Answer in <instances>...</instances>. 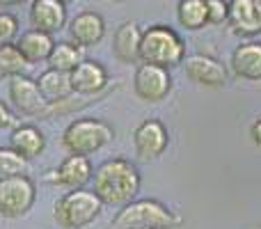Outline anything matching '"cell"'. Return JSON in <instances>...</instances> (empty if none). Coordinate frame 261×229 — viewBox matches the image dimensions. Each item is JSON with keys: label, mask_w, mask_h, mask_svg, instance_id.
<instances>
[{"label": "cell", "mask_w": 261, "mask_h": 229, "mask_svg": "<svg viewBox=\"0 0 261 229\" xmlns=\"http://www.w3.org/2000/svg\"><path fill=\"white\" fill-rule=\"evenodd\" d=\"M94 193L99 199L110 207H126L130 204L140 193L142 186V176L135 163H130L124 156L108 158L94 170Z\"/></svg>", "instance_id": "1"}, {"label": "cell", "mask_w": 261, "mask_h": 229, "mask_svg": "<svg viewBox=\"0 0 261 229\" xmlns=\"http://www.w3.org/2000/svg\"><path fill=\"white\" fill-rule=\"evenodd\" d=\"M186 60V41L174 28L165 23H156L142 30L140 41V62L156 64L163 69L181 67Z\"/></svg>", "instance_id": "2"}, {"label": "cell", "mask_w": 261, "mask_h": 229, "mask_svg": "<svg viewBox=\"0 0 261 229\" xmlns=\"http://www.w3.org/2000/svg\"><path fill=\"white\" fill-rule=\"evenodd\" d=\"M115 129L103 119L96 117H78V119L69 121V126L62 133V147L69 154L76 156H87L101 151L108 142H113Z\"/></svg>", "instance_id": "3"}, {"label": "cell", "mask_w": 261, "mask_h": 229, "mask_svg": "<svg viewBox=\"0 0 261 229\" xmlns=\"http://www.w3.org/2000/svg\"><path fill=\"white\" fill-rule=\"evenodd\" d=\"M184 222L179 213L167 209L158 199H133L130 204L122 207L115 216L113 229H135V227H151V229H174Z\"/></svg>", "instance_id": "4"}, {"label": "cell", "mask_w": 261, "mask_h": 229, "mask_svg": "<svg viewBox=\"0 0 261 229\" xmlns=\"http://www.w3.org/2000/svg\"><path fill=\"white\" fill-rule=\"evenodd\" d=\"M103 211V202L94 190H67L55 202V222L62 229H83L96 220Z\"/></svg>", "instance_id": "5"}, {"label": "cell", "mask_w": 261, "mask_h": 229, "mask_svg": "<svg viewBox=\"0 0 261 229\" xmlns=\"http://www.w3.org/2000/svg\"><path fill=\"white\" fill-rule=\"evenodd\" d=\"M37 186L28 174L7 176L0 181V216L21 218L35 207Z\"/></svg>", "instance_id": "6"}, {"label": "cell", "mask_w": 261, "mask_h": 229, "mask_svg": "<svg viewBox=\"0 0 261 229\" xmlns=\"http://www.w3.org/2000/svg\"><path fill=\"white\" fill-rule=\"evenodd\" d=\"M133 92L144 104H161L172 92L170 69L140 62L133 73Z\"/></svg>", "instance_id": "7"}, {"label": "cell", "mask_w": 261, "mask_h": 229, "mask_svg": "<svg viewBox=\"0 0 261 229\" xmlns=\"http://www.w3.org/2000/svg\"><path fill=\"white\" fill-rule=\"evenodd\" d=\"M133 147H135V156L144 163L161 158L170 147L167 126L156 117L140 121L138 129L133 131Z\"/></svg>", "instance_id": "8"}, {"label": "cell", "mask_w": 261, "mask_h": 229, "mask_svg": "<svg viewBox=\"0 0 261 229\" xmlns=\"http://www.w3.org/2000/svg\"><path fill=\"white\" fill-rule=\"evenodd\" d=\"M181 67H184V71H186V78L199 87L220 90V87H225L227 83H229V71H227V67L220 60L211 58V55H202V53L186 55Z\"/></svg>", "instance_id": "9"}, {"label": "cell", "mask_w": 261, "mask_h": 229, "mask_svg": "<svg viewBox=\"0 0 261 229\" xmlns=\"http://www.w3.org/2000/svg\"><path fill=\"white\" fill-rule=\"evenodd\" d=\"M9 101L25 117H44L46 108H48L46 99L41 96L39 87H37V81L28 78L25 73L9 78Z\"/></svg>", "instance_id": "10"}, {"label": "cell", "mask_w": 261, "mask_h": 229, "mask_svg": "<svg viewBox=\"0 0 261 229\" xmlns=\"http://www.w3.org/2000/svg\"><path fill=\"white\" fill-rule=\"evenodd\" d=\"M92 176H94V167H92L90 158L69 154L58 165V170L50 172L48 179L64 190H78V188H85L92 181Z\"/></svg>", "instance_id": "11"}, {"label": "cell", "mask_w": 261, "mask_h": 229, "mask_svg": "<svg viewBox=\"0 0 261 229\" xmlns=\"http://www.w3.org/2000/svg\"><path fill=\"white\" fill-rule=\"evenodd\" d=\"M69 76H71L73 94H81V96H99L110 85L108 71L96 60H83Z\"/></svg>", "instance_id": "12"}, {"label": "cell", "mask_w": 261, "mask_h": 229, "mask_svg": "<svg viewBox=\"0 0 261 229\" xmlns=\"http://www.w3.org/2000/svg\"><path fill=\"white\" fill-rule=\"evenodd\" d=\"M69 39L78 44L81 48H90V46H99L106 37V21L99 12L94 9H85V12L76 14L69 21Z\"/></svg>", "instance_id": "13"}, {"label": "cell", "mask_w": 261, "mask_h": 229, "mask_svg": "<svg viewBox=\"0 0 261 229\" xmlns=\"http://www.w3.org/2000/svg\"><path fill=\"white\" fill-rule=\"evenodd\" d=\"M28 18L32 30L55 35L67 26V5H62L60 0H32Z\"/></svg>", "instance_id": "14"}, {"label": "cell", "mask_w": 261, "mask_h": 229, "mask_svg": "<svg viewBox=\"0 0 261 229\" xmlns=\"http://www.w3.org/2000/svg\"><path fill=\"white\" fill-rule=\"evenodd\" d=\"M231 32L239 37H254L261 32V5L257 0H229Z\"/></svg>", "instance_id": "15"}, {"label": "cell", "mask_w": 261, "mask_h": 229, "mask_svg": "<svg viewBox=\"0 0 261 229\" xmlns=\"http://www.w3.org/2000/svg\"><path fill=\"white\" fill-rule=\"evenodd\" d=\"M142 30L135 21H124L113 35V55L122 64H140Z\"/></svg>", "instance_id": "16"}, {"label": "cell", "mask_w": 261, "mask_h": 229, "mask_svg": "<svg viewBox=\"0 0 261 229\" xmlns=\"http://www.w3.org/2000/svg\"><path fill=\"white\" fill-rule=\"evenodd\" d=\"M231 71L243 81H261V41H243L231 53Z\"/></svg>", "instance_id": "17"}, {"label": "cell", "mask_w": 261, "mask_h": 229, "mask_svg": "<svg viewBox=\"0 0 261 229\" xmlns=\"http://www.w3.org/2000/svg\"><path fill=\"white\" fill-rule=\"evenodd\" d=\"M14 46H16V50L23 55V60L28 64H39L48 60L55 41H53V35H46V32H39V30H25L23 35L16 37Z\"/></svg>", "instance_id": "18"}, {"label": "cell", "mask_w": 261, "mask_h": 229, "mask_svg": "<svg viewBox=\"0 0 261 229\" xmlns=\"http://www.w3.org/2000/svg\"><path fill=\"white\" fill-rule=\"evenodd\" d=\"M9 149L23 156L25 161H32V158L41 156L46 149V138L37 126L32 124H21L12 131L9 135Z\"/></svg>", "instance_id": "19"}, {"label": "cell", "mask_w": 261, "mask_h": 229, "mask_svg": "<svg viewBox=\"0 0 261 229\" xmlns=\"http://www.w3.org/2000/svg\"><path fill=\"white\" fill-rule=\"evenodd\" d=\"M37 87H39L41 96L46 99V104H60V101L71 99L73 94L71 76L62 71H55V69H46L44 73H39Z\"/></svg>", "instance_id": "20"}, {"label": "cell", "mask_w": 261, "mask_h": 229, "mask_svg": "<svg viewBox=\"0 0 261 229\" xmlns=\"http://www.w3.org/2000/svg\"><path fill=\"white\" fill-rule=\"evenodd\" d=\"M83 60H85L83 58V48L78 44H73V41H58L53 46V50H50L46 64H48V69H55V71L71 73Z\"/></svg>", "instance_id": "21"}, {"label": "cell", "mask_w": 261, "mask_h": 229, "mask_svg": "<svg viewBox=\"0 0 261 229\" xmlns=\"http://www.w3.org/2000/svg\"><path fill=\"white\" fill-rule=\"evenodd\" d=\"M176 21L186 30H202L208 26L206 0H179L176 5Z\"/></svg>", "instance_id": "22"}, {"label": "cell", "mask_w": 261, "mask_h": 229, "mask_svg": "<svg viewBox=\"0 0 261 229\" xmlns=\"http://www.w3.org/2000/svg\"><path fill=\"white\" fill-rule=\"evenodd\" d=\"M28 167H30V161L18 156L14 149L0 147V181L7 179V176L28 174Z\"/></svg>", "instance_id": "23"}, {"label": "cell", "mask_w": 261, "mask_h": 229, "mask_svg": "<svg viewBox=\"0 0 261 229\" xmlns=\"http://www.w3.org/2000/svg\"><path fill=\"white\" fill-rule=\"evenodd\" d=\"M25 67H28V62L23 60V55L18 53L14 44L0 48V81H3V78L18 76V73H23Z\"/></svg>", "instance_id": "24"}, {"label": "cell", "mask_w": 261, "mask_h": 229, "mask_svg": "<svg viewBox=\"0 0 261 229\" xmlns=\"http://www.w3.org/2000/svg\"><path fill=\"white\" fill-rule=\"evenodd\" d=\"M18 37V18L12 12H0V48L14 44Z\"/></svg>", "instance_id": "25"}, {"label": "cell", "mask_w": 261, "mask_h": 229, "mask_svg": "<svg viewBox=\"0 0 261 229\" xmlns=\"http://www.w3.org/2000/svg\"><path fill=\"white\" fill-rule=\"evenodd\" d=\"M208 26H222L229 18V0H206Z\"/></svg>", "instance_id": "26"}, {"label": "cell", "mask_w": 261, "mask_h": 229, "mask_svg": "<svg viewBox=\"0 0 261 229\" xmlns=\"http://www.w3.org/2000/svg\"><path fill=\"white\" fill-rule=\"evenodd\" d=\"M12 124H14L12 110L7 108V104H5V101H0V131H3V129H9Z\"/></svg>", "instance_id": "27"}, {"label": "cell", "mask_w": 261, "mask_h": 229, "mask_svg": "<svg viewBox=\"0 0 261 229\" xmlns=\"http://www.w3.org/2000/svg\"><path fill=\"white\" fill-rule=\"evenodd\" d=\"M250 138H252V142L257 144V147H261V117L250 124Z\"/></svg>", "instance_id": "28"}, {"label": "cell", "mask_w": 261, "mask_h": 229, "mask_svg": "<svg viewBox=\"0 0 261 229\" xmlns=\"http://www.w3.org/2000/svg\"><path fill=\"white\" fill-rule=\"evenodd\" d=\"M25 0H0V5L3 7H14V5H23Z\"/></svg>", "instance_id": "29"}, {"label": "cell", "mask_w": 261, "mask_h": 229, "mask_svg": "<svg viewBox=\"0 0 261 229\" xmlns=\"http://www.w3.org/2000/svg\"><path fill=\"white\" fill-rule=\"evenodd\" d=\"M60 3H62V5H69V3H73V0H60Z\"/></svg>", "instance_id": "30"}, {"label": "cell", "mask_w": 261, "mask_h": 229, "mask_svg": "<svg viewBox=\"0 0 261 229\" xmlns=\"http://www.w3.org/2000/svg\"><path fill=\"white\" fill-rule=\"evenodd\" d=\"M135 229H151V227H135Z\"/></svg>", "instance_id": "31"}, {"label": "cell", "mask_w": 261, "mask_h": 229, "mask_svg": "<svg viewBox=\"0 0 261 229\" xmlns=\"http://www.w3.org/2000/svg\"><path fill=\"white\" fill-rule=\"evenodd\" d=\"M115 3H122V0H115Z\"/></svg>", "instance_id": "32"}, {"label": "cell", "mask_w": 261, "mask_h": 229, "mask_svg": "<svg viewBox=\"0 0 261 229\" xmlns=\"http://www.w3.org/2000/svg\"><path fill=\"white\" fill-rule=\"evenodd\" d=\"M257 3H259V5H261V0H257Z\"/></svg>", "instance_id": "33"}]
</instances>
